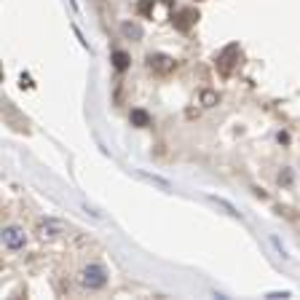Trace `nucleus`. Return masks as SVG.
Returning <instances> with one entry per match:
<instances>
[{"label": "nucleus", "mask_w": 300, "mask_h": 300, "mask_svg": "<svg viewBox=\"0 0 300 300\" xmlns=\"http://www.w3.org/2000/svg\"><path fill=\"white\" fill-rule=\"evenodd\" d=\"M3 244L8 246V249H19V246H24V231L16 228V225H8V228L3 231Z\"/></svg>", "instance_id": "f03ea898"}, {"label": "nucleus", "mask_w": 300, "mask_h": 300, "mask_svg": "<svg viewBox=\"0 0 300 300\" xmlns=\"http://www.w3.org/2000/svg\"><path fill=\"white\" fill-rule=\"evenodd\" d=\"M131 123H134V126H148L150 123L148 113H145V110H131Z\"/></svg>", "instance_id": "39448f33"}, {"label": "nucleus", "mask_w": 300, "mask_h": 300, "mask_svg": "<svg viewBox=\"0 0 300 300\" xmlns=\"http://www.w3.org/2000/svg\"><path fill=\"white\" fill-rule=\"evenodd\" d=\"M209 201H215L217 206H223V209H225V212H228V215H233V217H241V215H239V212H236V206H231L228 201H225V198H217V196H209Z\"/></svg>", "instance_id": "0eeeda50"}, {"label": "nucleus", "mask_w": 300, "mask_h": 300, "mask_svg": "<svg viewBox=\"0 0 300 300\" xmlns=\"http://www.w3.org/2000/svg\"><path fill=\"white\" fill-rule=\"evenodd\" d=\"M148 62H150V67H156V70H161V72L172 70V59L169 57H148Z\"/></svg>", "instance_id": "20e7f679"}, {"label": "nucleus", "mask_w": 300, "mask_h": 300, "mask_svg": "<svg viewBox=\"0 0 300 300\" xmlns=\"http://www.w3.org/2000/svg\"><path fill=\"white\" fill-rule=\"evenodd\" d=\"M113 59H116V67H118V70H126V67H129V57H126L123 51H116V54H113Z\"/></svg>", "instance_id": "6e6552de"}, {"label": "nucleus", "mask_w": 300, "mask_h": 300, "mask_svg": "<svg viewBox=\"0 0 300 300\" xmlns=\"http://www.w3.org/2000/svg\"><path fill=\"white\" fill-rule=\"evenodd\" d=\"M57 228H59L57 223H41V228H38V231H41V236H54Z\"/></svg>", "instance_id": "1a4fd4ad"}, {"label": "nucleus", "mask_w": 300, "mask_h": 300, "mask_svg": "<svg viewBox=\"0 0 300 300\" xmlns=\"http://www.w3.org/2000/svg\"><path fill=\"white\" fill-rule=\"evenodd\" d=\"M121 32H123L126 38H129V41H142V35H145L142 27H139L137 22H126L123 27H121Z\"/></svg>", "instance_id": "7ed1b4c3"}, {"label": "nucleus", "mask_w": 300, "mask_h": 300, "mask_svg": "<svg viewBox=\"0 0 300 300\" xmlns=\"http://www.w3.org/2000/svg\"><path fill=\"white\" fill-rule=\"evenodd\" d=\"M142 180H148V182H153V185H158V188H164V190H172V182H166V180H161V177H156V175H139Z\"/></svg>", "instance_id": "423d86ee"}, {"label": "nucleus", "mask_w": 300, "mask_h": 300, "mask_svg": "<svg viewBox=\"0 0 300 300\" xmlns=\"http://www.w3.org/2000/svg\"><path fill=\"white\" fill-rule=\"evenodd\" d=\"M105 282H108V273L99 263H89L81 271V284L89 287V290H99V287H105Z\"/></svg>", "instance_id": "f257e3e1"}]
</instances>
